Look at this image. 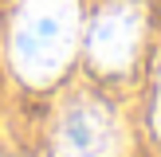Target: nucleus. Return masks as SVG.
Segmentation results:
<instances>
[{"label": "nucleus", "mask_w": 161, "mask_h": 157, "mask_svg": "<svg viewBox=\"0 0 161 157\" xmlns=\"http://www.w3.org/2000/svg\"><path fill=\"white\" fill-rule=\"evenodd\" d=\"M122 126L102 102L79 98L55 122V157H118Z\"/></svg>", "instance_id": "f03ea898"}, {"label": "nucleus", "mask_w": 161, "mask_h": 157, "mask_svg": "<svg viewBox=\"0 0 161 157\" xmlns=\"http://www.w3.org/2000/svg\"><path fill=\"white\" fill-rule=\"evenodd\" d=\"M142 43V12L134 4H114L94 16L86 31V55L102 71H126Z\"/></svg>", "instance_id": "7ed1b4c3"}, {"label": "nucleus", "mask_w": 161, "mask_h": 157, "mask_svg": "<svg viewBox=\"0 0 161 157\" xmlns=\"http://www.w3.org/2000/svg\"><path fill=\"white\" fill-rule=\"evenodd\" d=\"M79 43L75 0H24L12 24V67L24 83H51L71 63Z\"/></svg>", "instance_id": "f257e3e1"}, {"label": "nucleus", "mask_w": 161, "mask_h": 157, "mask_svg": "<svg viewBox=\"0 0 161 157\" xmlns=\"http://www.w3.org/2000/svg\"><path fill=\"white\" fill-rule=\"evenodd\" d=\"M153 130L161 138V78H157V102H153Z\"/></svg>", "instance_id": "20e7f679"}]
</instances>
